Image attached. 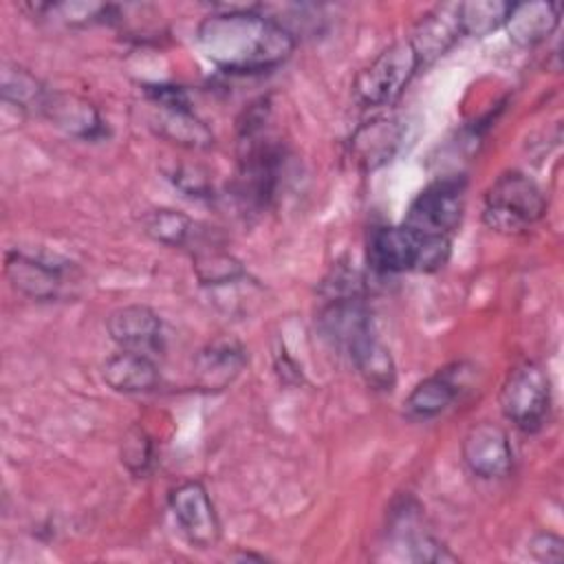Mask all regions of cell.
I'll use <instances>...</instances> for the list:
<instances>
[{
	"label": "cell",
	"instance_id": "obj_15",
	"mask_svg": "<svg viewBox=\"0 0 564 564\" xmlns=\"http://www.w3.org/2000/svg\"><path fill=\"white\" fill-rule=\"evenodd\" d=\"M403 139V128L397 119L377 117L359 126L350 139V154L361 170H377L392 161Z\"/></svg>",
	"mask_w": 564,
	"mask_h": 564
},
{
	"label": "cell",
	"instance_id": "obj_19",
	"mask_svg": "<svg viewBox=\"0 0 564 564\" xmlns=\"http://www.w3.org/2000/svg\"><path fill=\"white\" fill-rule=\"evenodd\" d=\"M390 535L397 546H403V555L412 562H456V557L438 540L421 531L416 509H410V505L394 511Z\"/></svg>",
	"mask_w": 564,
	"mask_h": 564
},
{
	"label": "cell",
	"instance_id": "obj_4",
	"mask_svg": "<svg viewBox=\"0 0 564 564\" xmlns=\"http://www.w3.org/2000/svg\"><path fill=\"white\" fill-rule=\"evenodd\" d=\"M421 68L408 40L390 44L355 77V99L366 108L392 104Z\"/></svg>",
	"mask_w": 564,
	"mask_h": 564
},
{
	"label": "cell",
	"instance_id": "obj_13",
	"mask_svg": "<svg viewBox=\"0 0 564 564\" xmlns=\"http://www.w3.org/2000/svg\"><path fill=\"white\" fill-rule=\"evenodd\" d=\"M40 115L75 139H99L106 132L99 110L93 106V101L75 93L48 90Z\"/></svg>",
	"mask_w": 564,
	"mask_h": 564
},
{
	"label": "cell",
	"instance_id": "obj_14",
	"mask_svg": "<svg viewBox=\"0 0 564 564\" xmlns=\"http://www.w3.org/2000/svg\"><path fill=\"white\" fill-rule=\"evenodd\" d=\"M9 284L31 300H53L62 289V267L22 251H9L4 258Z\"/></svg>",
	"mask_w": 564,
	"mask_h": 564
},
{
	"label": "cell",
	"instance_id": "obj_11",
	"mask_svg": "<svg viewBox=\"0 0 564 564\" xmlns=\"http://www.w3.org/2000/svg\"><path fill=\"white\" fill-rule=\"evenodd\" d=\"M460 35H463V29H460L458 2H445V4H436L425 15H421L408 42L414 48L419 64L427 66L438 57H443L458 42Z\"/></svg>",
	"mask_w": 564,
	"mask_h": 564
},
{
	"label": "cell",
	"instance_id": "obj_12",
	"mask_svg": "<svg viewBox=\"0 0 564 564\" xmlns=\"http://www.w3.org/2000/svg\"><path fill=\"white\" fill-rule=\"evenodd\" d=\"M110 339L121 346V350L150 352L161 348L163 326L161 317L145 304L119 306L110 313L106 322Z\"/></svg>",
	"mask_w": 564,
	"mask_h": 564
},
{
	"label": "cell",
	"instance_id": "obj_24",
	"mask_svg": "<svg viewBox=\"0 0 564 564\" xmlns=\"http://www.w3.org/2000/svg\"><path fill=\"white\" fill-rule=\"evenodd\" d=\"M143 227L152 240L167 247H183L192 240L196 225L187 214L178 209L161 207V209H152L143 218Z\"/></svg>",
	"mask_w": 564,
	"mask_h": 564
},
{
	"label": "cell",
	"instance_id": "obj_1",
	"mask_svg": "<svg viewBox=\"0 0 564 564\" xmlns=\"http://www.w3.org/2000/svg\"><path fill=\"white\" fill-rule=\"evenodd\" d=\"M203 55L225 73H264L284 64L295 35L275 18L256 9H225L207 15L196 29Z\"/></svg>",
	"mask_w": 564,
	"mask_h": 564
},
{
	"label": "cell",
	"instance_id": "obj_27",
	"mask_svg": "<svg viewBox=\"0 0 564 564\" xmlns=\"http://www.w3.org/2000/svg\"><path fill=\"white\" fill-rule=\"evenodd\" d=\"M152 441L150 436L139 430V427H132L128 430V434L123 436V443H121V463L132 471V474H145L152 465Z\"/></svg>",
	"mask_w": 564,
	"mask_h": 564
},
{
	"label": "cell",
	"instance_id": "obj_25",
	"mask_svg": "<svg viewBox=\"0 0 564 564\" xmlns=\"http://www.w3.org/2000/svg\"><path fill=\"white\" fill-rule=\"evenodd\" d=\"M194 271L200 284L223 286L245 278V267L231 253L220 249H203L194 253Z\"/></svg>",
	"mask_w": 564,
	"mask_h": 564
},
{
	"label": "cell",
	"instance_id": "obj_29",
	"mask_svg": "<svg viewBox=\"0 0 564 564\" xmlns=\"http://www.w3.org/2000/svg\"><path fill=\"white\" fill-rule=\"evenodd\" d=\"M529 551L540 562H562L564 557V540L555 533H538L529 542Z\"/></svg>",
	"mask_w": 564,
	"mask_h": 564
},
{
	"label": "cell",
	"instance_id": "obj_16",
	"mask_svg": "<svg viewBox=\"0 0 564 564\" xmlns=\"http://www.w3.org/2000/svg\"><path fill=\"white\" fill-rule=\"evenodd\" d=\"M562 4L546 2V0H529V2H513L505 29L509 40L522 48H531L544 42L560 24Z\"/></svg>",
	"mask_w": 564,
	"mask_h": 564
},
{
	"label": "cell",
	"instance_id": "obj_22",
	"mask_svg": "<svg viewBox=\"0 0 564 564\" xmlns=\"http://www.w3.org/2000/svg\"><path fill=\"white\" fill-rule=\"evenodd\" d=\"M44 84L26 68L13 64V62H2L0 64V95L2 101L24 110H37L42 108V101L46 97Z\"/></svg>",
	"mask_w": 564,
	"mask_h": 564
},
{
	"label": "cell",
	"instance_id": "obj_17",
	"mask_svg": "<svg viewBox=\"0 0 564 564\" xmlns=\"http://www.w3.org/2000/svg\"><path fill=\"white\" fill-rule=\"evenodd\" d=\"M101 377L108 388L123 394L150 392L159 386V368L145 352L121 350L108 357L101 366Z\"/></svg>",
	"mask_w": 564,
	"mask_h": 564
},
{
	"label": "cell",
	"instance_id": "obj_9",
	"mask_svg": "<svg viewBox=\"0 0 564 564\" xmlns=\"http://www.w3.org/2000/svg\"><path fill=\"white\" fill-rule=\"evenodd\" d=\"M463 460L480 478H502L511 471L513 449L505 427L491 421L471 425L460 445Z\"/></svg>",
	"mask_w": 564,
	"mask_h": 564
},
{
	"label": "cell",
	"instance_id": "obj_6",
	"mask_svg": "<svg viewBox=\"0 0 564 564\" xmlns=\"http://www.w3.org/2000/svg\"><path fill=\"white\" fill-rule=\"evenodd\" d=\"M145 93L154 106L150 123L159 137L187 150H207L214 145L212 130L194 115L183 88L159 84Z\"/></svg>",
	"mask_w": 564,
	"mask_h": 564
},
{
	"label": "cell",
	"instance_id": "obj_18",
	"mask_svg": "<svg viewBox=\"0 0 564 564\" xmlns=\"http://www.w3.org/2000/svg\"><path fill=\"white\" fill-rule=\"evenodd\" d=\"M247 366L245 348L236 339H216L196 357L198 386L207 390L227 388Z\"/></svg>",
	"mask_w": 564,
	"mask_h": 564
},
{
	"label": "cell",
	"instance_id": "obj_7",
	"mask_svg": "<svg viewBox=\"0 0 564 564\" xmlns=\"http://www.w3.org/2000/svg\"><path fill=\"white\" fill-rule=\"evenodd\" d=\"M465 209V181L438 178L412 200L403 225L421 236L452 238Z\"/></svg>",
	"mask_w": 564,
	"mask_h": 564
},
{
	"label": "cell",
	"instance_id": "obj_23",
	"mask_svg": "<svg viewBox=\"0 0 564 564\" xmlns=\"http://www.w3.org/2000/svg\"><path fill=\"white\" fill-rule=\"evenodd\" d=\"M513 2L505 0H469L458 2V15H460V29L463 35L482 37L491 31L505 26L507 13Z\"/></svg>",
	"mask_w": 564,
	"mask_h": 564
},
{
	"label": "cell",
	"instance_id": "obj_2",
	"mask_svg": "<svg viewBox=\"0 0 564 564\" xmlns=\"http://www.w3.org/2000/svg\"><path fill=\"white\" fill-rule=\"evenodd\" d=\"M452 238L421 236L408 225L377 227L368 240V262L379 273L436 271L449 258Z\"/></svg>",
	"mask_w": 564,
	"mask_h": 564
},
{
	"label": "cell",
	"instance_id": "obj_21",
	"mask_svg": "<svg viewBox=\"0 0 564 564\" xmlns=\"http://www.w3.org/2000/svg\"><path fill=\"white\" fill-rule=\"evenodd\" d=\"M348 359L372 390L390 392L397 381V368L390 350L377 339V335L364 337L348 350Z\"/></svg>",
	"mask_w": 564,
	"mask_h": 564
},
{
	"label": "cell",
	"instance_id": "obj_8",
	"mask_svg": "<svg viewBox=\"0 0 564 564\" xmlns=\"http://www.w3.org/2000/svg\"><path fill=\"white\" fill-rule=\"evenodd\" d=\"M170 511L192 546L209 549L220 540V522L203 482L187 480L174 487L170 491Z\"/></svg>",
	"mask_w": 564,
	"mask_h": 564
},
{
	"label": "cell",
	"instance_id": "obj_28",
	"mask_svg": "<svg viewBox=\"0 0 564 564\" xmlns=\"http://www.w3.org/2000/svg\"><path fill=\"white\" fill-rule=\"evenodd\" d=\"M172 183L192 198H207L212 192L209 176L198 165H178L174 172H170Z\"/></svg>",
	"mask_w": 564,
	"mask_h": 564
},
{
	"label": "cell",
	"instance_id": "obj_5",
	"mask_svg": "<svg viewBox=\"0 0 564 564\" xmlns=\"http://www.w3.org/2000/svg\"><path fill=\"white\" fill-rule=\"evenodd\" d=\"M500 410L522 432L540 430L551 410V381L546 372L533 361L516 366L502 383Z\"/></svg>",
	"mask_w": 564,
	"mask_h": 564
},
{
	"label": "cell",
	"instance_id": "obj_3",
	"mask_svg": "<svg viewBox=\"0 0 564 564\" xmlns=\"http://www.w3.org/2000/svg\"><path fill=\"white\" fill-rule=\"evenodd\" d=\"M546 212V198L524 172H502L485 192L482 220L500 234H522Z\"/></svg>",
	"mask_w": 564,
	"mask_h": 564
},
{
	"label": "cell",
	"instance_id": "obj_26",
	"mask_svg": "<svg viewBox=\"0 0 564 564\" xmlns=\"http://www.w3.org/2000/svg\"><path fill=\"white\" fill-rule=\"evenodd\" d=\"M46 11L48 15H55L64 24L70 26H86L95 22H110L115 7L104 2H48V4H35V13Z\"/></svg>",
	"mask_w": 564,
	"mask_h": 564
},
{
	"label": "cell",
	"instance_id": "obj_10",
	"mask_svg": "<svg viewBox=\"0 0 564 564\" xmlns=\"http://www.w3.org/2000/svg\"><path fill=\"white\" fill-rule=\"evenodd\" d=\"M319 333L326 341L348 355V350L364 337L372 335V317L359 295L330 297L317 317Z\"/></svg>",
	"mask_w": 564,
	"mask_h": 564
},
{
	"label": "cell",
	"instance_id": "obj_20",
	"mask_svg": "<svg viewBox=\"0 0 564 564\" xmlns=\"http://www.w3.org/2000/svg\"><path fill=\"white\" fill-rule=\"evenodd\" d=\"M458 390L460 383H456L454 375L445 368L412 388L403 401V414L414 421L434 419L456 401Z\"/></svg>",
	"mask_w": 564,
	"mask_h": 564
}]
</instances>
